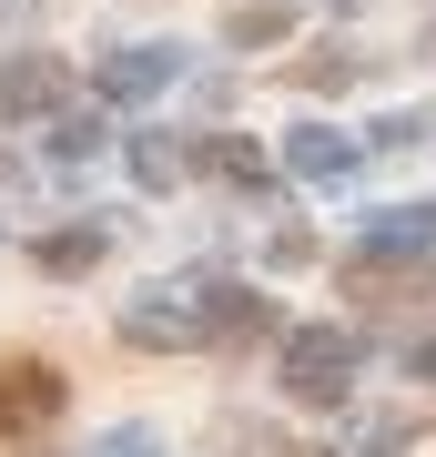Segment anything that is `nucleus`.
Listing matches in <instances>:
<instances>
[{"instance_id": "nucleus-1", "label": "nucleus", "mask_w": 436, "mask_h": 457, "mask_svg": "<svg viewBox=\"0 0 436 457\" xmlns=\"http://www.w3.org/2000/svg\"><path fill=\"white\" fill-rule=\"evenodd\" d=\"M284 386L305 396V407H335V396L356 386V336H345V326H305L284 345Z\"/></svg>"}, {"instance_id": "nucleus-2", "label": "nucleus", "mask_w": 436, "mask_h": 457, "mask_svg": "<svg viewBox=\"0 0 436 457\" xmlns=\"http://www.w3.org/2000/svg\"><path fill=\"white\" fill-rule=\"evenodd\" d=\"M51 417H62V366L11 356L0 366V427H51Z\"/></svg>"}, {"instance_id": "nucleus-3", "label": "nucleus", "mask_w": 436, "mask_h": 457, "mask_svg": "<svg viewBox=\"0 0 436 457\" xmlns=\"http://www.w3.org/2000/svg\"><path fill=\"white\" fill-rule=\"evenodd\" d=\"M203 336H213V345H254V336H264V295H243V285H234V295H213Z\"/></svg>"}, {"instance_id": "nucleus-4", "label": "nucleus", "mask_w": 436, "mask_h": 457, "mask_svg": "<svg viewBox=\"0 0 436 457\" xmlns=\"http://www.w3.org/2000/svg\"><path fill=\"white\" fill-rule=\"evenodd\" d=\"M294 173H345V143L335 132H294Z\"/></svg>"}, {"instance_id": "nucleus-5", "label": "nucleus", "mask_w": 436, "mask_h": 457, "mask_svg": "<svg viewBox=\"0 0 436 457\" xmlns=\"http://www.w3.org/2000/svg\"><path fill=\"white\" fill-rule=\"evenodd\" d=\"M51 102V71H0V112H41Z\"/></svg>"}, {"instance_id": "nucleus-6", "label": "nucleus", "mask_w": 436, "mask_h": 457, "mask_svg": "<svg viewBox=\"0 0 436 457\" xmlns=\"http://www.w3.org/2000/svg\"><path fill=\"white\" fill-rule=\"evenodd\" d=\"M92 254H102V234H51V245H41V264H51V275H81Z\"/></svg>"}, {"instance_id": "nucleus-7", "label": "nucleus", "mask_w": 436, "mask_h": 457, "mask_svg": "<svg viewBox=\"0 0 436 457\" xmlns=\"http://www.w3.org/2000/svg\"><path fill=\"white\" fill-rule=\"evenodd\" d=\"M203 163H213V173H234V183H264V153H254V143H213Z\"/></svg>"}, {"instance_id": "nucleus-8", "label": "nucleus", "mask_w": 436, "mask_h": 457, "mask_svg": "<svg viewBox=\"0 0 436 457\" xmlns=\"http://www.w3.org/2000/svg\"><path fill=\"white\" fill-rule=\"evenodd\" d=\"M284 31V0H254V11H234V41H275Z\"/></svg>"}, {"instance_id": "nucleus-9", "label": "nucleus", "mask_w": 436, "mask_h": 457, "mask_svg": "<svg viewBox=\"0 0 436 457\" xmlns=\"http://www.w3.org/2000/svg\"><path fill=\"white\" fill-rule=\"evenodd\" d=\"M426 376H436V345H426Z\"/></svg>"}]
</instances>
